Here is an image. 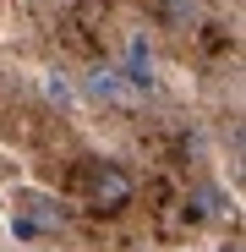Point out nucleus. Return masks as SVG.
Returning <instances> with one entry per match:
<instances>
[{
	"mask_svg": "<svg viewBox=\"0 0 246 252\" xmlns=\"http://www.w3.org/2000/svg\"><path fill=\"white\" fill-rule=\"evenodd\" d=\"M82 192H88V203L99 208V214H126L132 197H137V181H132L126 164L99 159V164H88V181H82Z\"/></svg>",
	"mask_w": 246,
	"mask_h": 252,
	"instance_id": "f257e3e1",
	"label": "nucleus"
},
{
	"mask_svg": "<svg viewBox=\"0 0 246 252\" xmlns=\"http://www.w3.org/2000/svg\"><path fill=\"white\" fill-rule=\"evenodd\" d=\"M77 94H82V99H93V104H109V110H126V104H137V99H142L132 82L120 77V66H115V61L88 66V71L77 77Z\"/></svg>",
	"mask_w": 246,
	"mask_h": 252,
	"instance_id": "f03ea898",
	"label": "nucleus"
},
{
	"mask_svg": "<svg viewBox=\"0 0 246 252\" xmlns=\"http://www.w3.org/2000/svg\"><path fill=\"white\" fill-rule=\"evenodd\" d=\"M115 66H120V77H126L137 94H153L159 88V55H153V38L148 33H126V38H120Z\"/></svg>",
	"mask_w": 246,
	"mask_h": 252,
	"instance_id": "7ed1b4c3",
	"label": "nucleus"
},
{
	"mask_svg": "<svg viewBox=\"0 0 246 252\" xmlns=\"http://www.w3.org/2000/svg\"><path fill=\"white\" fill-rule=\"evenodd\" d=\"M44 99L50 104H60V110H71L82 94H77V77L71 71H44Z\"/></svg>",
	"mask_w": 246,
	"mask_h": 252,
	"instance_id": "20e7f679",
	"label": "nucleus"
},
{
	"mask_svg": "<svg viewBox=\"0 0 246 252\" xmlns=\"http://www.w3.org/2000/svg\"><path fill=\"white\" fill-rule=\"evenodd\" d=\"M170 17L175 22H197L202 11H197V0H170Z\"/></svg>",
	"mask_w": 246,
	"mask_h": 252,
	"instance_id": "39448f33",
	"label": "nucleus"
}]
</instances>
